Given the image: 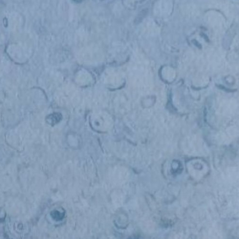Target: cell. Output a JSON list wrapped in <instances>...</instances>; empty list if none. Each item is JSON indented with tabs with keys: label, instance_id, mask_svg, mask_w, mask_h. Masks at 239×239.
<instances>
[{
	"label": "cell",
	"instance_id": "obj_2",
	"mask_svg": "<svg viewBox=\"0 0 239 239\" xmlns=\"http://www.w3.org/2000/svg\"><path fill=\"white\" fill-rule=\"evenodd\" d=\"M74 1H81V0H74Z\"/></svg>",
	"mask_w": 239,
	"mask_h": 239
},
{
	"label": "cell",
	"instance_id": "obj_1",
	"mask_svg": "<svg viewBox=\"0 0 239 239\" xmlns=\"http://www.w3.org/2000/svg\"><path fill=\"white\" fill-rule=\"evenodd\" d=\"M51 215H53V217L55 219H57L58 221V220H61L62 218L61 215V213L58 212H53V214H52Z\"/></svg>",
	"mask_w": 239,
	"mask_h": 239
}]
</instances>
